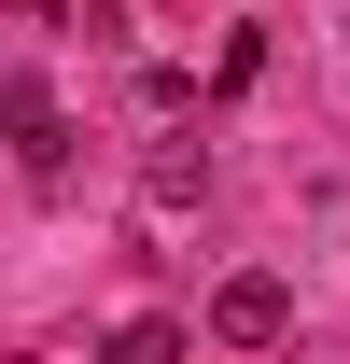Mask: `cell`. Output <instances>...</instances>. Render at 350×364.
<instances>
[{
    "label": "cell",
    "instance_id": "obj_1",
    "mask_svg": "<svg viewBox=\"0 0 350 364\" xmlns=\"http://www.w3.org/2000/svg\"><path fill=\"white\" fill-rule=\"evenodd\" d=\"M211 336H224V350H280V336H295V280H280V267H238L211 294Z\"/></svg>",
    "mask_w": 350,
    "mask_h": 364
},
{
    "label": "cell",
    "instance_id": "obj_2",
    "mask_svg": "<svg viewBox=\"0 0 350 364\" xmlns=\"http://www.w3.org/2000/svg\"><path fill=\"white\" fill-rule=\"evenodd\" d=\"M140 196H154V210L211 196V140H154V154H140Z\"/></svg>",
    "mask_w": 350,
    "mask_h": 364
},
{
    "label": "cell",
    "instance_id": "obj_3",
    "mask_svg": "<svg viewBox=\"0 0 350 364\" xmlns=\"http://www.w3.org/2000/svg\"><path fill=\"white\" fill-rule=\"evenodd\" d=\"M182 350H196V336H182L169 309H140V322H112V364H182Z\"/></svg>",
    "mask_w": 350,
    "mask_h": 364
},
{
    "label": "cell",
    "instance_id": "obj_4",
    "mask_svg": "<svg viewBox=\"0 0 350 364\" xmlns=\"http://www.w3.org/2000/svg\"><path fill=\"white\" fill-rule=\"evenodd\" d=\"M28 112H56V98L28 85V70H0V127H28Z\"/></svg>",
    "mask_w": 350,
    "mask_h": 364
}]
</instances>
